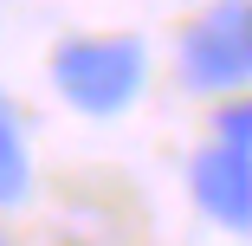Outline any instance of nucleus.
<instances>
[{"label": "nucleus", "mask_w": 252, "mask_h": 246, "mask_svg": "<svg viewBox=\"0 0 252 246\" xmlns=\"http://www.w3.org/2000/svg\"><path fill=\"white\" fill-rule=\"evenodd\" d=\"M188 188L207 220L252 233V149H233V142H207L188 162Z\"/></svg>", "instance_id": "nucleus-3"}, {"label": "nucleus", "mask_w": 252, "mask_h": 246, "mask_svg": "<svg viewBox=\"0 0 252 246\" xmlns=\"http://www.w3.org/2000/svg\"><path fill=\"white\" fill-rule=\"evenodd\" d=\"M26 188H32V156H26V136H20V110L0 91V208L26 201Z\"/></svg>", "instance_id": "nucleus-4"}, {"label": "nucleus", "mask_w": 252, "mask_h": 246, "mask_svg": "<svg viewBox=\"0 0 252 246\" xmlns=\"http://www.w3.org/2000/svg\"><path fill=\"white\" fill-rule=\"evenodd\" d=\"M214 142L252 149V97H226V104L214 110Z\"/></svg>", "instance_id": "nucleus-5"}, {"label": "nucleus", "mask_w": 252, "mask_h": 246, "mask_svg": "<svg viewBox=\"0 0 252 246\" xmlns=\"http://www.w3.org/2000/svg\"><path fill=\"white\" fill-rule=\"evenodd\" d=\"M149 78V52L129 33H78L52 45V91L78 117H123Z\"/></svg>", "instance_id": "nucleus-1"}, {"label": "nucleus", "mask_w": 252, "mask_h": 246, "mask_svg": "<svg viewBox=\"0 0 252 246\" xmlns=\"http://www.w3.org/2000/svg\"><path fill=\"white\" fill-rule=\"evenodd\" d=\"M0 246H13V240H7V227H0Z\"/></svg>", "instance_id": "nucleus-6"}, {"label": "nucleus", "mask_w": 252, "mask_h": 246, "mask_svg": "<svg viewBox=\"0 0 252 246\" xmlns=\"http://www.w3.org/2000/svg\"><path fill=\"white\" fill-rule=\"evenodd\" d=\"M181 84L207 97H246L252 84V0H214L181 33Z\"/></svg>", "instance_id": "nucleus-2"}]
</instances>
